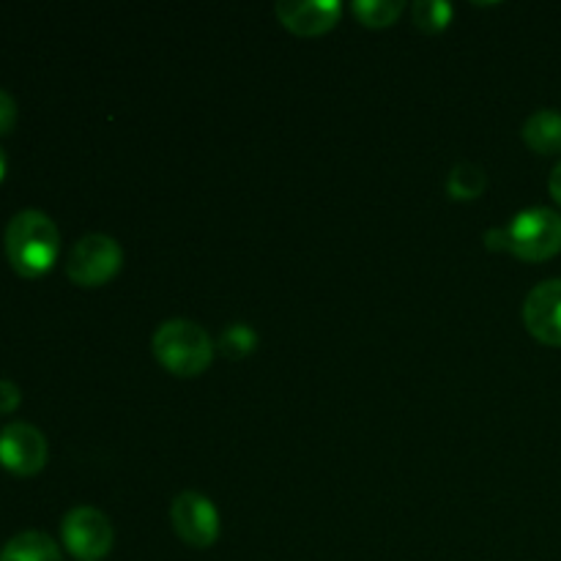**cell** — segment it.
Segmentation results:
<instances>
[{"label":"cell","mask_w":561,"mask_h":561,"mask_svg":"<svg viewBox=\"0 0 561 561\" xmlns=\"http://www.w3.org/2000/svg\"><path fill=\"white\" fill-rule=\"evenodd\" d=\"M5 257L22 277H42L53 268L60 252L58 225L36 208L14 214L5 225Z\"/></svg>","instance_id":"cell-1"},{"label":"cell","mask_w":561,"mask_h":561,"mask_svg":"<svg viewBox=\"0 0 561 561\" xmlns=\"http://www.w3.org/2000/svg\"><path fill=\"white\" fill-rule=\"evenodd\" d=\"M151 348L159 365L181 378H195L206 373L208 365L214 362V354H217L214 340L208 337L206 329L195 321H186V318L164 321L153 332Z\"/></svg>","instance_id":"cell-2"},{"label":"cell","mask_w":561,"mask_h":561,"mask_svg":"<svg viewBox=\"0 0 561 561\" xmlns=\"http://www.w3.org/2000/svg\"><path fill=\"white\" fill-rule=\"evenodd\" d=\"M507 230V252L526 263H540L561 252V214L553 208H526L515 214Z\"/></svg>","instance_id":"cell-3"},{"label":"cell","mask_w":561,"mask_h":561,"mask_svg":"<svg viewBox=\"0 0 561 561\" xmlns=\"http://www.w3.org/2000/svg\"><path fill=\"white\" fill-rule=\"evenodd\" d=\"M124 250L107 233H88L66 255V274L80 288H99L118 274Z\"/></svg>","instance_id":"cell-4"},{"label":"cell","mask_w":561,"mask_h":561,"mask_svg":"<svg viewBox=\"0 0 561 561\" xmlns=\"http://www.w3.org/2000/svg\"><path fill=\"white\" fill-rule=\"evenodd\" d=\"M60 537L69 553L80 561H99L113 548V524L107 515L96 507H75L66 513L60 524Z\"/></svg>","instance_id":"cell-5"},{"label":"cell","mask_w":561,"mask_h":561,"mask_svg":"<svg viewBox=\"0 0 561 561\" xmlns=\"http://www.w3.org/2000/svg\"><path fill=\"white\" fill-rule=\"evenodd\" d=\"M173 531L192 548H211L219 537V513L211 499L197 491H184L170 504Z\"/></svg>","instance_id":"cell-6"},{"label":"cell","mask_w":561,"mask_h":561,"mask_svg":"<svg viewBox=\"0 0 561 561\" xmlns=\"http://www.w3.org/2000/svg\"><path fill=\"white\" fill-rule=\"evenodd\" d=\"M0 466L11 474L31 477L47 466V438L27 422H11L0 431Z\"/></svg>","instance_id":"cell-7"},{"label":"cell","mask_w":561,"mask_h":561,"mask_svg":"<svg viewBox=\"0 0 561 561\" xmlns=\"http://www.w3.org/2000/svg\"><path fill=\"white\" fill-rule=\"evenodd\" d=\"M524 323L531 337L561 348V279L535 285L524 301Z\"/></svg>","instance_id":"cell-8"},{"label":"cell","mask_w":561,"mask_h":561,"mask_svg":"<svg viewBox=\"0 0 561 561\" xmlns=\"http://www.w3.org/2000/svg\"><path fill=\"white\" fill-rule=\"evenodd\" d=\"M274 14L299 36H321L337 25L343 5L337 0H285L274 5Z\"/></svg>","instance_id":"cell-9"},{"label":"cell","mask_w":561,"mask_h":561,"mask_svg":"<svg viewBox=\"0 0 561 561\" xmlns=\"http://www.w3.org/2000/svg\"><path fill=\"white\" fill-rule=\"evenodd\" d=\"M520 135L535 153H542V157L561 153V113L559 110H537L526 118Z\"/></svg>","instance_id":"cell-10"},{"label":"cell","mask_w":561,"mask_h":561,"mask_svg":"<svg viewBox=\"0 0 561 561\" xmlns=\"http://www.w3.org/2000/svg\"><path fill=\"white\" fill-rule=\"evenodd\" d=\"M0 561H64L60 548L44 531H22L0 551Z\"/></svg>","instance_id":"cell-11"},{"label":"cell","mask_w":561,"mask_h":561,"mask_svg":"<svg viewBox=\"0 0 561 561\" xmlns=\"http://www.w3.org/2000/svg\"><path fill=\"white\" fill-rule=\"evenodd\" d=\"M488 175L480 164L474 162H458L449 170L447 192L455 201H477L485 192Z\"/></svg>","instance_id":"cell-12"},{"label":"cell","mask_w":561,"mask_h":561,"mask_svg":"<svg viewBox=\"0 0 561 561\" xmlns=\"http://www.w3.org/2000/svg\"><path fill=\"white\" fill-rule=\"evenodd\" d=\"M356 20L367 27H389L400 20L405 11L403 0H356L351 3Z\"/></svg>","instance_id":"cell-13"},{"label":"cell","mask_w":561,"mask_h":561,"mask_svg":"<svg viewBox=\"0 0 561 561\" xmlns=\"http://www.w3.org/2000/svg\"><path fill=\"white\" fill-rule=\"evenodd\" d=\"M257 345V334L252 332V327L247 323H230V327L222 329L217 340V351L228 359H244L255 351Z\"/></svg>","instance_id":"cell-14"},{"label":"cell","mask_w":561,"mask_h":561,"mask_svg":"<svg viewBox=\"0 0 561 561\" xmlns=\"http://www.w3.org/2000/svg\"><path fill=\"white\" fill-rule=\"evenodd\" d=\"M411 20L425 33L444 31L449 25V20H453V5L447 0H416L411 5Z\"/></svg>","instance_id":"cell-15"},{"label":"cell","mask_w":561,"mask_h":561,"mask_svg":"<svg viewBox=\"0 0 561 561\" xmlns=\"http://www.w3.org/2000/svg\"><path fill=\"white\" fill-rule=\"evenodd\" d=\"M16 126V102L9 91L0 88V135H11Z\"/></svg>","instance_id":"cell-16"},{"label":"cell","mask_w":561,"mask_h":561,"mask_svg":"<svg viewBox=\"0 0 561 561\" xmlns=\"http://www.w3.org/2000/svg\"><path fill=\"white\" fill-rule=\"evenodd\" d=\"M22 403V392L16 383L0 381V414H11Z\"/></svg>","instance_id":"cell-17"},{"label":"cell","mask_w":561,"mask_h":561,"mask_svg":"<svg viewBox=\"0 0 561 561\" xmlns=\"http://www.w3.org/2000/svg\"><path fill=\"white\" fill-rule=\"evenodd\" d=\"M488 250H504L507 252V230L504 228H491L485 233Z\"/></svg>","instance_id":"cell-18"},{"label":"cell","mask_w":561,"mask_h":561,"mask_svg":"<svg viewBox=\"0 0 561 561\" xmlns=\"http://www.w3.org/2000/svg\"><path fill=\"white\" fill-rule=\"evenodd\" d=\"M548 190H551V197L561 206V162L553 168L551 179H548Z\"/></svg>","instance_id":"cell-19"},{"label":"cell","mask_w":561,"mask_h":561,"mask_svg":"<svg viewBox=\"0 0 561 561\" xmlns=\"http://www.w3.org/2000/svg\"><path fill=\"white\" fill-rule=\"evenodd\" d=\"M3 175H5V153L3 148H0V181H3Z\"/></svg>","instance_id":"cell-20"}]
</instances>
